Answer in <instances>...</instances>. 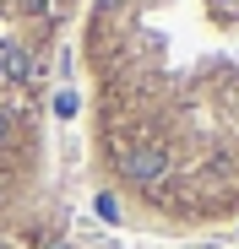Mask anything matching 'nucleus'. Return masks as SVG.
<instances>
[{"label": "nucleus", "instance_id": "1", "mask_svg": "<svg viewBox=\"0 0 239 249\" xmlns=\"http://www.w3.org/2000/svg\"><path fill=\"white\" fill-rule=\"evenodd\" d=\"M93 54L114 179L174 217L239 206V0H131Z\"/></svg>", "mask_w": 239, "mask_h": 249}]
</instances>
